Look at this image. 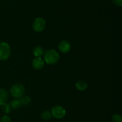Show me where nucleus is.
I'll use <instances>...</instances> for the list:
<instances>
[{"mask_svg": "<svg viewBox=\"0 0 122 122\" xmlns=\"http://www.w3.org/2000/svg\"><path fill=\"white\" fill-rule=\"evenodd\" d=\"M51 112L52 117L57 119H61L65 117L66 114V110L61 105H55L51 109Z\"/></svg>", "mask_w": 122, "mask_h": 122, "instance_id": "obj_5", "label": "nucleus"}, {"mask_svg": "<svg viewBox=\"0 0 122 122\" xmlns=\"http://www.w3.org/2000/svg\"><path fill=\"white\" fill-rule=\"evenodd\" d=\"M10 105L11 107L14 109V110H18L21 106V104L20 99H16V98L15 99H14L13 100H12L11 102V104Z\"/></svg>", "mask_w": 122, "mask_h": 122, "instance_id": "obj_12", "label": "nucleus"}, {"mask_svg": "<svg viewBox=\"0 0 122 122\" xmlns=\"http://www.w3.org/2000/svg\"><path fill=\"white\" fill-rule=\"evenodd\" d=\"M44 49L41 46L35 47L33 50V54L35 57H41L44 55Z\"/></svg>", "mask_w": 122, "mask_h": 122, "instance_id": "obj_10", "label": "nucleus"}, {"mask_svg": "<svg viewBox=\"0 0 122 122\" xmlns=\"http://www.w3.org/2000/svg\"><path fill=\"white\" fill-rule=\"evenodd\" d=\"M112 122H122V117L120 114H115L112 118Z\"/></svg>", "mask_w": 122, "mask_h": 122, "instance_id": "obj_15", "label": "nucleus"}, {"mask_svg": "<svg viewBox=\"0 0 122 122\" xmlns=\"http://www.w3.org/2000/svg\"><path fill=\"white\" fill-rule=\"evenodd\" d=\"M25 92V88L21 83H16L13 85L10 89V93L12 96L16 99H20L23 96Z\"/></svg>", "mask_w": 122, "mask_h": 122, "instance_id": "obj_3", "label": "nucleus"}, {"mask_svg": "<svg viewBox=\"0 0 122 122\" xmlns=\"http://www.w3.org/2000/svg\"><path fill=\"white\" fill-rule=\"evenodd\" d=\"M20 100L21 102V105L26 106V105H27L30 103V98L28 96H22L20 98Z\"/></svg>", "mask_w": 122, "mask_h": 122, "instance_id": "obj_14", "label": "nucleus"}, {"mask_svg": "<svg viewBox=\"0 0 122 122\" xmlns=\"http://www.w3.org/2000/svg\"><path fill=\"white\" fill-rule=\"evenodd\" d=\"M44 60L46 63L51 65L56 64L60 60V55L54 49H50L44 53Z\"/></svg>", "mask_w": 122, "mask_h": 122, "instance_id": "obj_1", "label": "nucleus"}, {"mask_svg": "<svg viewBox=\"0 0 122 122\" xmlns=\"http://www.w3.org/2000/svg\"><path fill=\"white\" fill-rule=\"evenodd\" d=\"M11 53V49L9 44L6 42L0 43V61L8 59Z\"/></svg>", "mask_w": 122, "mask_h": 122, "instance_id": "obj_2", "label": "nucleus"}, {"mask_svg": "<svg viewBox=\"0 0 122 122\" xmlns=\"http://www.w3.org/2000/svg\"><path fill=\"white\" fill-rule=\"evenodd\" d=\"M46 27V22L41 17H38L34 19L32 23V28L36 32H42Z\"/></svg>", "mask_w": 122, "mask_h": 122, "instance_id": "obj_4", "label": "nucleus"}, {"mask_svg": "<svg viewBox=\"0 0 122 122\" xmlns=\"http://www.w3.org/2000/svg\"><path fill=\"white\" fill-rule=\"evenodd\" d=\"M58 50L61 53L66 54L69 53L71 50V44L67 40H63L58 44Z\"/></svg>", "mask_w": 122, "mask_h": 122, "instance_id": "obj_6", "label": "nucleus"}, {"mask_svg": "<svg viewBox=\"0 0 122 122\" xmlns=\"http://www.w3.org/2000/svg\"><path fill=\"white\" fill-rule=\"evenodd\" d=\"M1 110H2V112H4L5 114H8L10 112H11V107L10 105L9 104H7V103H5V104H2V105H1Z\"/></svg>", "mask_w": 122, "mask_h": 122, "instance_id": "obj_13", "label": "nucleus"}, {"mask_svg": "<svg viewBox=\"0 0 122 122\" xmlns=\"http://www.w3.org/2000/svg\"><path fill=\"white\" fill-rule=\"evenodd\" d=\"M75 87L76 89L79 91H85L88 88V83L84 80H79L75 84Z\"/></svg>", "mask_w": 122, "mask_h": 122, "instance_id": "obj_8", "label": "nucleus"}, {"mask_svg": "<svg viewBox=\"0 0 122 122\" xmlns=\"http://www.w3.org/2000/svg\"><path fill=\"white\" fill-rule=\"evenodd\" d=\"M112 2L114 5L118 7H121L122 6V0H112Z\"/></svg>", "mask_w": 122, "mask_h": 122, "instance_id": "obj_17", "label": "nucleus"}, {"mask_svg": "<svg viewBox=\"0 0 122 122\" xmlns=\"http://www.w3.org/2000/svg\"><path fill=\"white\" fill-rule=\"evenodd\" d=\"M0 122H11V118L5 114L2 116L0 118Z\"/></svg>", "mask_w": 122, "mask_h": 122, "instance_id": "obj_16", "label": "nucleus"}, {"mask_svg": "<svg viewBox=\"0 0 122 122\" xmlns=\"http://www.w3.org/2000/svg\"><path fill=\"white\" fill-rule=\"evenodd\" d=\"M41 117L44 121L50 120L52 118V114H51V111H49V110L43 111L41 115Z\"/></svg>", "mask_w": 122, "mask_h": 122, "instance_id": "obj_11", "label": "nucleus"}, {"mask_svg": "<svg viewBox=\"0 0 122 122\" xmlns=\"http://www.w3.org/2000/svg\"><path fill=\"white\" fill-rule=\"evenodd\" d=\"M8 98V94L7 91L3 89H0V106L6 103Z\"/></svg>", "mask_w": 122, "mask_h": 122, "instance_id": "obj_9", "label": "nucleus"}, {"mask_svg": "<svg viewBox=\"0 0 122 122\" xmlns=\"http://www.w3.org/2000/svg\"><path fill=\"white\" fill-rule=\"evenodd\" d=\"M45 62L44 59L42 58L41 57H35L32 62L33 68L36 70H40L42 69L45 66Z\"/></svg>", "mask_w": 122, "mask_h": 122, "instance_id": "obj_7", "label": "nucleus"}]
</instances>
